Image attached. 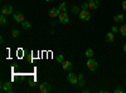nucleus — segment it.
<instances>
[{
	"mask_svg": "<svg viewBox=\"0 0 126 93\" xmlns=\"http://www.w3.org/2000/svg\"><path fill=\"white\" fill-rule=\"evenodd\" d=\"M86 66H87V68H88L91 72H94V70L97 69V67H98V62H97L96 59H93V58H88Z\"/></svg>",
	"mask_w": 126,
	"mask_h": 93,
	"instance_id": "f257e3e1",
	"label": "nucleus"
},
{
	"mask_svg": "<svg viewBox=\"0 0 126 93\" xmlns=\"http://www.w3.org/2000/svg\"><path fill=\"white\" fill-rule=\"evenodd\" d=\"M58 22H59L61 24H68L69 16H68L67 12H61V14L58 15Z\"/></svg>",
	"mask_w": 126,
	"mask_h": 93,
	"instance_id": "f03ea898",
	"label": "nucleus"
},
{
	"mask_svg": "<svg viewBox=\"0 0 126 93\" xmlns=\"http://www.w3.org/2000/svg\"><path fill=\"white\" fill-rule=\"evenodd\" d=\"M78 16H79V19L82 20V22H88V20L91 19V14L88 13V10H85V9L81 10Z\"/></svg>",
	"mask_w": 126,
	"mask_h": 93,
	"instance_id": "7ed1b4c3",
	"label": "nucleus"
},
{
	"mask_svg": "<svg viewBox=\"0 0 126 93\" xmlns=\"http://www.w3.org/2000/svg\"><path fill=\"white\" fill-rule=\"evenodd\" d=\"M1 14L3 15H10V14H14V10L12 5H3L1 6Z\"/></svg>",
	"mask_w": 126,
	"mask_h": 93,
	"instance_id": "20e7f679",
	"label": "nucleus"
},
{
	"mask_svg": "<svg viewBox=\"0 0 126 93\" xmlns=\"http://www.w3.org/2000/svg\"><path fill=\"white\" fill-rule=\"evenodd\" d=\"M67 79H68V82H69L71 84H77V83H78V77H77V74H75V73H68Z\"/></svg>",
	"mask_w": 126,
	"mask_h": 93,
	"instance_id": "39448f33",
	"label": "nucleus"
},
{
	"mask_svg": "<svg viewBox=\"0 0 126 93\" xmlns=\"http://www.w3.org/2000/svg\"><path fill=\"white\" fill-rule=\"evenodd\" d=\"M39 92H42V93H48V92H50V84L47 83V82L39 84Z\"/></svg>",
	"mask_w": 126,
	"mask_h": 93,
	"instance_id": "423d86ee",
	"label": "nucleus"
},
{
	"mask_svg": "<svg viewBox=\"0 0 126 93\" xmlns=\"http://www.w3.org/2000/svg\"><path fill=\"white\" fill-rule=\"evenodd\" d=\"M13 18H14V20H15L16 23H23L24 20H25L24 19V14L23 13H19V12L18 13H14L13 14Z\"/></svg>",
	"mask_w": 126,
	"mask_h": 93,
	"instance_id": "0eeeda50",
	"label": "nucleus"
},
{
	"mask_svg": "<svg viewBox=\"0 0 126 93\" xmlns=\"http://www.w3.org/2000/svg\"><path fill=\"white\" fill-rule=\"evenodd\" d=\"M1 91L3 92H13V84L10 82H5L1 84Z\"/></svg>",
	"mask_w": 126,
	"mask_h": 93,
	"instance_id": "6e6552de",
	"label": "nucleus"
},
{
	"mask_svg": "<svg viewBox=\"0 0 126 93\" xmlns=\"http://www.w3.org/2000/svg\"><path fill=\"white\" fill-rule=\"evenodd\" d=\"M100 6V1L98 0H88V9L94 10Z\"/></svg>",
	"mask_w": 126,
	"mask_h": 93,
	"instance_id": "1a4fd4ad",
	"label": "nucleus"
},
{
	"mask_svg": "<svg viewBox=\"0 0 126 93\" xmlns=\"http://www.w3.org/2000/svg\"><path fill=\"white\" fill-rule=\"evenodd\" d=\"M49 16L50 18H56V16H58L59 14H61V10L58 9V8H52L50 10H49Z\"/></svg>",
	"mask_w": 126,
	"mask_h": 93,
	"instance_id": "9d476101",
	"label": "nucleus"
},
{
	"mask_svg": "<svg viewBox=\"0 0 126 93\" xmlns=\"http://www.w3.org/2000/svg\"><path fill=\"white\" fill-rule=\"evenodd\" d=\"M61 64H62V68L64 69V70H71L72 69V63H71L69 60H63Z\"/></svg>",
	"mask_w": 126,
	"mask_h": 93,
	"instance_id": "9b49d317",
	"label": "nucleus"
},
{
	"mask_svg": "<svg viewBox=\"0 0 126 93\" xmlns=\"http://www.w3.org/2000/svg\"><path fill=\"white\" fill-rule=\"evenodd\" d=\"M105 40H106L107 43H112L113 40H115V33L113 32H109L106 34V38H105Z\"/></svg>",
	"mask_w": 126,
	"mask_h": 93,
	"instance_id": "f8f14e48",
	"label": "nucleus"
},
{
	"mask_svg": "<svg viewBox=\"0 0 126 93\" xmlns=\"http://www.w3.org/2000/svg\"><path fill=\"white\" fill-rule=\"evenodd\" d=\"M124 19H125V16H124L122 14H117V15H115V16H113L115 23H122V22H124Z\"/></svg>",
	"mask_w": 126,
	"mask_h": 93,
	"instance_id": "ddd939ff",
	"label": "nucleus"
},
{
	"mask_svg": "<svg viewBox=\"0 0 126 93\" xmlns=\"http://www.w3.org/2000/svg\"><path fill=\"white\" fill-rule=\"evenodd\" d=\"M81 8L79 6H77V5H75V6H72V9H71V12H72V14H76V15H78L79 14V12H81Z\"/></svg>",
	"mask_w": 126,
	"mask_h": 93,
	"instance_id": "4468645a",
	"label": "nucleus"
},
{
	"mask_svg": "<svg viewBox=\"0 0 126 93\" xmlns=\"http://www.w3.org/2000/svg\"><path fill=\"white\" fill-rule=\"evenodd\" d=\"M93 54H94V53H93V49H91V48L86 49V52H85V55L87 57V59H88V58H92Z\"/></svg>",
	"mask_w": 126,
	"mask_h": 93,
	"instance_id": "2eb2a0df",
	"label": "nucleus"
},
{
	"mask_svg": "<svg viewBox=\"0 0 126 93\" xmlns=\"http://www.w3.org/2000/svg\"><path fill=\"white\" fill-rule=\"evenodd\" d=\"M120 34H121L122 37H126V24H122V25L120 27Z\"/></svg>",
	"mask_w": 126,
	"mask_h": 93,
	"instance_id": "dca6fc26",
	"label": "nucleus"
},
{
	"mask_svg": "<svg viewBox=\"0 0 126 93\" xmlns=\"http://www.w3.org/2000/svg\"><path fill=\"white\" fill-rule=\"evenodd\" d=\"M58 9L61 10V12H67V4L66 3H61L58 5Z\"/></svg>",
	"mask_w": 126,
	"mask_h": 93,
	"instance_id": "f3484780",
	"label": "nucleus"
},
{
	"mask_svg": "<svg viewBox=\"0 0 126 93\" xmlns=\"http://www.w3.org/2000/svg\"><path fill=\"white\" fill-rule=\"evenodd\" d=\"M12 35H13V38H18L20 35V32H19L18 29H13L12 30Z\"/></svg>",
	"mask_w": 126,
	"mask_h": 93,
	"instance_id": "a211bd4d",
	"label": "nucleus"
},
{
	"mask_svg": "<svg viewBox=\"0 0 126 93\" xmlns=\"http://www.w3.org/2000/svg\"><path fill=\"white\" fill-rule=\"evenodd\" d=\"M22 27H23V29H29L30 28V23L28 22V20H24V22L22 23Z\"/></svg>",
	"mask_w": 126,
	"mask_h": 93,
	"instance_id": "6ab92c4d",
	"label": "nucleus"
},
{
	"mask_svg": "<svg viewBox=\"0 0 126 93\" xmlns=\"http://www.w3.org/2000/svg\"><path fill=\"white\" fill-rule=\"evenodd\" d=\"M77 86H78L79 88H83V87L86 86V82L83 80V79H79V80H78V83H77Z\"/></svg>",
	"mask_w": 126,
	"mask_h": 93,
	"instance_id": "aec40b11",
	"label": "nucleus"
},
{
	"mask_svg": "<svg viewBox=\"0 0 126 93\" xmlns=\"http://www.w3.org/2000/svg\"><path fill=\"white\" fill-rule=\"evenodd\" d=\"M0 23L1 24H6V15H0Z\"/></svg>",
	"mask_w": 126,
	"mask_h": 93,
	"instance_id": "412c9836",
	"label": "nucleus"
},
{
	"mask_svg": "<svg viewBox=\"0 0 126 93\" xmlns=\"http://www.w3.org/2000/svg\"><path fill=\"white\" fill-rule=\"evenodd\" d=\"M81 9H85V10H88V3H83L81 5Z\"/></svg>",
	"mask_w": 126,
	"mask_h": 93,
	"instance_id": "4be33fe9",
	"label": "nucleus"
},
{
	"mask_svg": "<svg viewBox=\"0 0 126 93\" xmlns=\"http://www.w3.org/2000/svg\"><path fill=\"white\" fill-rule=\"evenodd\" d=\"M57 60H58V63H62V62H63V54H59L57 57Z\"/></svg>",
	"mask_w": 126,
	"mask_h": 93,
	"instance_id": "5701e85b",
	"label": "nucleus"
},
{
	"mask_svg": "<svg viewBox=\"0 0 126 93\" xmlns=\"http://www.w3.org/2000/svg\"><path fill=\"white\" fill-rule=\"evenodd\" d=\"M111 32H113V33H117V32H119L117 27H116V25H113V27H112V29H111Z\"/></svg>",
	"mask_w": 126,
	"mask_h": 93,
	"instance_id": "b1692460",
	"label": "nucleus"
},
{
	"mask_svg": "<svg viewBox=\"0 0 126 93\" xmlns=\"http://www.w3.org/2000/svg\"><path fill=\"white\" fill-rule=\"evenodd\" d=\"M121 8H122L124 10H126V0H124V1H122V4H121Z\"/></svg>",
	"mask_w": 126,
	"mask_h": 93,
	"instance_id": "393cba45",
	"label": "nucleus"
},
{
	"mask_svg": "<svg viewBox=\"0 0 126 93\" xmlns=\"http://www.w3.org/2000/svg\"><path fill=\"white\" fill-rule=\"evenodd\" d=\"M115 92H116V93H122L124 91H122V89H120V88H116V89H115Z\"/></svg>",
	"mask_w": 126,
	"mask_h": 93,
	"instance_id": "a878e982",
	"label": "nucleus"
},
{
	"mask_svg": "<svg viewBox=\"0 0 126 93\" xmlns=\"http://www.w3.org/2000/svg\"><path fill=\"white\" fill-rule=\"evenodd\" d=\"M77 77H78V80H79V79H83V73H79Z\"/></svg>",
	"mask_w": 126,
	"mask_h": 93,
	"instance_id": "bb28decb",
	"label": "nucleus"
},
{
	"mask_svg": "<svg viewBox=\"0 0 126 93\" xmlns=\"http://www.w3.org/2000/svg\"><path fill=\"white\" fill-rule=\"evenodd\" d=\"M122 49H124V52H126V43L124 44V47H122Z\"/></svg>",
	"mask_w": 126,
	"mask_h": 93,
	"instance_id": "cd10ccee",
	"label": "nucleus"
},
{
	"mask_svg": "<svg viewBox=\"0 0 126 93\" xmlns=\"http://www.w3.org/2000/svg\"><path fill=\"white\" fill-rule=\"evenodd\" d=\"M46 1H47V3H49V1H50V0H46Z\"/></svg>",
	"mask_w": 126,
	"mask_h": 93,
	"instance_id": "c85d7f7f",
	"label": "nucleus"
},
{
	"mask_svg": "<svg viewBox=\"0 0 126 93\" xmlns=\"http://www.w3.org/2000/svg\"><path fill=\"white\" fill-rule=\"evenodd\" d=\"M125 18H126V15H125Z\"/></svg>",
	"mask_w": 126,
	"mask_h": 93,
	"instance_id": "c756f323",
	"label": "nucleus"
}]
</instances>
